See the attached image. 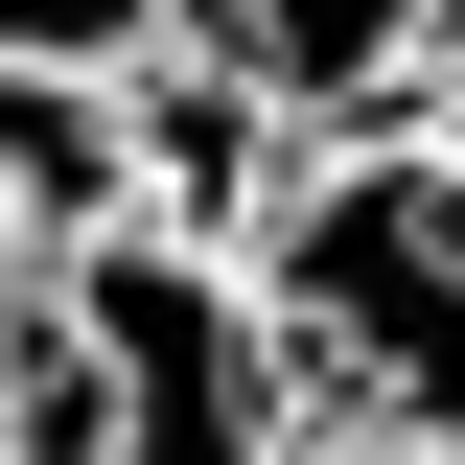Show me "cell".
<instances>
[{"label":"cell","mask_w":465,"mask_h":465,"mask_svg":"<svg viewBox=\"0 0 465 465\" xmlns=\"http://www.w3.org/2000/svg\"><path fill=\"white\" fill-rule=\"evenodd\" d=\"M232 280H256L302 442H465V163L419 116H302Z\"/></svg>","instance_id":"obj_1"},{"label":"cell","mask_w":465,"mask_h":465,"mask_svg":"<svg viewBox=\"0 0 465 465\" xmlns=\"http://www.w3.org/2000/svg\"><path fill=\"white\" fill-rule=\"evenodd\" d=\"M24 465H326L280 396V349H256V280L186 256V232H70L47 256V349H24V396H0Z\"/></svg>","instance_id":"obj_2"},{"label":"cell","mask_w":465,"mask_h":465,"mask_svg":"<svg viewBox=\"0 0 465 465\" xmlns=\"http://www.w3.org/2000/svg\"><path fill=\"white\" fill-rule=\"evenodd\" d=\"M280 163H302V94H256L232 47H186V24H163V47L116 70V210H140V232L232 256V232L280 210Z\"/></svg>","instance_id":"obj_3"},{"label":"cell","mask_w":465,"mask_h":465,"mask_svg":"<svg viewBox=\"0 0 465 465\" xmlns=\"http://www.w3.org/2000/svg\"><path fill=\"white\" fill-rule=\"evenodd\" d=\"M419 24H442V0H186V47H232L256 94H302V116H372Z\"/></svg>","instance_id":"obj_4"},{"label":"cell","mask_w":465,"mask_h":465,"mask_svg":"<svg viewBox=\"0 0 465 465\" xmlns=\"http://www.w3.org/2000/svg\"><path fill=\"white\" fill-rule=\"evenodd\" d=\"M0 232H116V70H0Z\"/></svg>","instance_id":"obj_5"},{"label":"cell","mask_w":465,"mask_h":465,"mask_svg":"<svg viewBox=\"0 0 465 465\" xmlns=\"http://www.w3.org/2000/svg\"><path fill=\"white\" fill-rule=\"evenodd\" d=\"M186 0H0V70H140Z\"/></svg>","instance_id":"obj_6"},{"label":"cell","mask_w":465,"mask_h":465,"mask_svg":"<svg viewBox=\"0 0 465 465\" xmlns=\"http://www.w3.org/2000/svg\"><path fill=\"white\" fill-rule=\"evenodd\" d=\"M372 116H419V140H442V163H465V0H442V24H419V47H396V94H372Z\"/></svg>","instance_id":"obj_7"},{"label":"cell","mask_w":465,"mask_h":465,"mask_svg":"<svg viewBox=\"0 0 465 465\" xmlns=\"http://www.w3.org/2000/svg\"><path fill=\"white\" fill-rule=\"evenodd\" d=\"M24 349H47V232H0V396H24Z\"/></svg>","instance_id":"obj_8"},{"label":"cell","mask_w":465,"mask_h":465,"mask_svg":"<svg viewBox=\"0 0 465 465\" xmlns=\"http://www.w3.org/2000/svg\"><path fill=\"white\" fill-rule=\"evenodd\" d=\"M326 465H465V442H326Z\"/></svg>","instance_id":"obj_9"},{"label":"cell","mask_w":465,"mask_h":465,"mask_svg":"<svg viewBox=\"0 0 465 465\" xmlns=\"http://www.w3.org/2000/svg\"><path fill=\"white\" fill-rule=\"evenodd\" d=\"M0 465H24V442H0Z\"/></svg>","instance_id":"obj_10"}]
</instances>
